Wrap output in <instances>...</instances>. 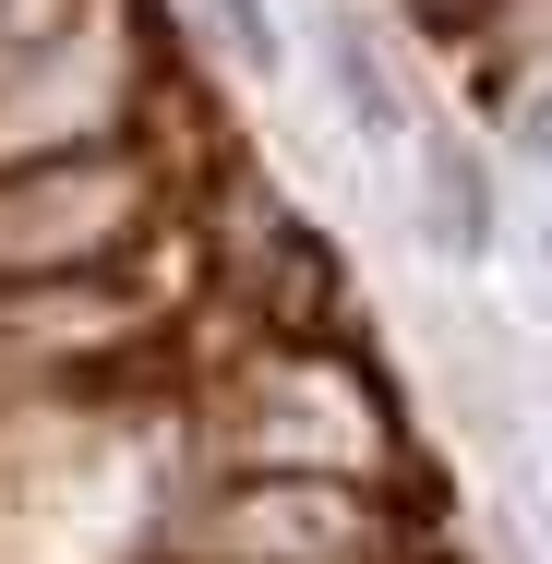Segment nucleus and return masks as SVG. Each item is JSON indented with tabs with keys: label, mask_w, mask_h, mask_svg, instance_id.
Here are the masks:
<instances>
[{
	"label": "nucleus",
	"mask_w": 552,
	"mask_h": 564,
	"mask_svg": "<svg viewBox=\"0 0 552 564\" xmlns=\"http://www.w3.org/2000/svg\"><path fill=\"white\" fill-rule=\"evenodd\" d=\"M325 73H336V109H348L360 144H409V97H397V73H385L360 12H325Z\"/></svg>",
	"instance_id": "f257e3e1"
},
{
	"label": "nucleus",
	"mask_w": 552,
	"mask_h": 564,
	"mask_svg": "<svg viewBox=\"0 0 552 564\" xmlns=\"http://www.w3.org/2000/svg\"><path fill=\"white\" fill-rule=\"evenodd\" d=\"M421 228H433L456 264L493 252V193H480V156L456 132H421Z\"/></svg>",
	"instance_id": "f03ea898"
},
{
	"label": "nucleus",
	"mask_w": 552,
	"mask_h": 564,
	"mask_svg": "<svg viewBox=\"0 0 552 564\" xmlns=\"http://www.w3.org/2000/svg\"><path fill=\"white\" fill-rule=\"evenodd\" d=\"M217 12V36L252 61V73H289V36H277V0H205Z\"/></svg>",
	"instance_id": "7ed1b4c3"
},
{
	"label": "nucleus",
	"mask_w": 552,
	"mask_h": 564,
	"mask_svg": "<svg viewBox=\"0 0 552 564\" xmlns=\"http://www.w3.org/2000/svg\"><path fill=\"white\" fill-rule=\"evenodd\" d=\"M517 144H529V156L552 169V97H529V109H517Z\"/></svg>",
	"instance_id": "20e7f679"
},
{
	"label": "nucleus",
	"mask_w": 552,
	"mask_h": 564,
	"mask_svg": "<svg viewBox=\"0 0 552 564\" xmlns=\"http://www.w3.org/2000/svg\"><path fill=\"white\" fill-rule=\"evenodd\" d=\"M541 252H552V228H541Z\"/></svg>",
	"instance_id": "39448f33"
}]
</instances>
